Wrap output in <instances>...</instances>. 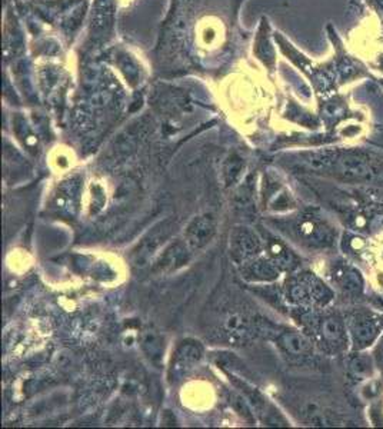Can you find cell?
<instances>
[{
	"label": "cell",
	"mask_w": 383,
	"mask_h": 429,
	"mask_svg": "<svg viewBox=\"0 0 383 429\" xmlns=\"http://www.w3.org/2000/svg\"><path fill=\"white\" fill-rule=\"evenodd\" d=\"M173 230V223L170 220H166L159 223L157 226H155L150 232H149L141 243L137 245V248L134 249V262L137 265H143L146 260L150 259V256L156 252L164 242L166 239L170 238Z\"/></svg>",
	"instance_id": "cell-2"
},
{
	"label": "cell",
	"mask_w": 383,
	"mask_h": 429,
	"mask_svg": "<svg viewBox=\"0 0 383 429\" xmlns=\"http://www.w3.org/2000/svg\"><path fill=\"white\" fill-rule=\"evenodd\" d=\"M337 171L343 179L363 180L370 176V168L365 160L356 156L342 157L337 163Z\"/></svg>",
	"instance_id": "cell-7"
},
{
	"label": "cell",
	"mask_w": 383,
	"mask_h": 429,
	"mask_svg": "<svg viewBox=\"0 0 383 429\" xmlns=\"http://www.w3.org/2000/svg\"><path fill=\"white\" fill-rule=\"evenodd\" d=\"M223 329H225V335L230 341L243 339L249 332V322L240 313H233L227 316V319L223 323Z\"/></svg>",
	"instance_id": "cell-10"
},
{
	"label": "cell",
	"mask_w": 383,
	"mask_h": 429,
	"mask_svg": "<svg viewBox=\"0 0 383 429\" xmlns=\"http://www.w3.org/2000/svg\"><path fill=\"white\" fill-rule=\"evenodd\" d=\"M279 345L285 351L293 355V356H300L305 355L309 351V342L305 336L297 334V332H285L279 336Z\"/></svg>",
	"instance_id": "cell-9"
},
{
	"label": "cell",
	"mask_w": 383,
	"mask_h": 429,
	"mask_svg": "<svg viewBox=\"0 0 383 429\" xmlns=\"http://www.w3.org/2000/svg\"><path fill=\"white\" fill-rule=\"evenodd\" d=\"M190 252L192 249L188 246V243L176 241L170 243L163 252L159 253V256L155 260L153 265V272L156 273H170L173 271H178L179 268L185 266L190 259Z\"/></svg>",
	"instance_id": "cell-3"
},
{
	"label": "cell",
	"mask_w": 383,
	"mask_h": 429,
	"mask_svg": "<svg viewBox=\"0 0 383 429\" xmlns=\"http://www.w3.org/2000/svg\"><path fill=\"white\" fill-rule=\"evenodd\" d=\"M321 332L325 339L336 342L342 336V326H340L339 320H336L335 318H326V319L322 320Z\"/></svg>",
	"instance_id": "cell-11"
},
{
	"label": "cell",
	"mask_w": 383,
	"mask_h": 429,
	"mask_svg": "<svg viewBox=\"0 0 383 429\" xmlns=\"http://www.w3.org/2000/svg\"><path fill=\"white\" fill-rule=\"evenodd\" d=\"M235 362H236V358H233V362H232V367H235ZM232 371L233 372H236V368H232ZM237 372L240 375H243V376H246V375H249V371L246 369V368H239L237 369Z\"/></svg>",
	"instance_id": "cell-15"
},
{
	"label": "cell",
	"mask_w": 383,
	"mask_h": 429,
	"mask_svg": "<svg viewBox=\"0 0 383 429\" xmlns=\"http://www.w3.org/2000/svg\"><path fill=\"white\" fill-rule=\"evenodd\" d=\"M246 276L252 281H272L277 276V268L265 259H256L251 263H248L245 269Z\"/></svg>",
	"instance_id": "cell-8"
},
{
	"label": "cell",
	"mask_w": 383,
	"mask_h": 429,
	"mask_svg": "<svg viewBox=\"0 0 383 429\" xmlns=\"http://www.w3.org/2000/svg\"><path fill=\"white\" fill-rule=\"evenodd\" d=\"M269 249H270V253L272 256L274 257L276 263L279 265H283V263H288L289 262V252L285 249V246L279 242H270L269 245Z\"/></svg>",
	"instance_id": "cell-14"
},
{
	"label": "cell",
	"mask_w": 383,
	"mask_h": 429,
	"mask_svg": "<svg viewBox=\"0 0 383 429\" xmlns=\"http://www.w3.org/2000/svg\"><path fill=\"white\" fill-rule=\"evenodd\" d=\"M216 234V220L212 215L196 216L190 220V223L185 230V242L193 250L204 248L213 239Z\"/></svg>",
	"instance_id": "cell-1"
},
{
	"label": "cell",
	"mask_w": 383,
	"mask_h": 429,
	"mask_svg": "<svg viewBox=\"0 0 383 429\" xmlns=\"http://www.w3.org/2000/svg\"><path fill=\"white\" fill-rule=\"evenodd\" d=\"M203 355L202 345L196 341H185L178 346V351L175 352L173 364L170 368V378H180L192 369L196 362H199Z\"/></svg>",
	"instance_id": "cell-4"
},
{
	"label": "cell",
	"mask_w": 383,
	"mask_h": 429,
	"mask_svg": "<svg viewBox=\"0 0 383 429\" xmlns=\"http://www.w3.org/2000/svg\"><path fill=\"white\" fill-rule=\"evenodd\" d=\"M260 249V241L258 236L248 227L236 229L230 242V252L235 260L242 262L253 257Z\"/></svg>",
	"instance_id": "cell-5"
},
{
	"label": "cell",
	"mask_w": 383,
	"mask_h": 429,
	"mask_svg": "<svg viewBox=\"0 0 383 429\" xmlns=\"http://www.w3.org/2000/svg\"><path fill=\"white\" fill-rule=\"evenodd\" d=\"M142 351L148 360L156 368L162 367L164 355V338L156 331H146L142 335Z\"/></svg>",
	"instance_id": "cell-6"
},
{
	"label": "cell",
	"mask_w": 383,
	"mask_h": 429,
	"mask_svg": "<svg viewBox=\"0 0 383 429\" xmlns=\"http://www.w3.org/2000/svg\"><path fill=\"white\" fill-rule=\"evenodd\" d=\"M351 371L353 372V375L359 379H363V378H368L369 375L372 374V364H370V359L366 358V356H356L351 362Z\"/></svg>",
	"instance_id": "cell-12"
},
{
	"label": "cell",
	"mask_w": 383,
	"mask_h": 429,
	"mask_svg": "<svg viewBox=\"0 0 383 429\" xmlns=\"http://www.w3.org/2000/svg\"><path fill=\"white\" fill-rule=\"evenodd\" d=\"M375 328L370 322H360L359 325H356L355 329V336L360 342H370L375 336Z\"/></svg>",
	"instance_id": "cell-13"
}]
</instances>
